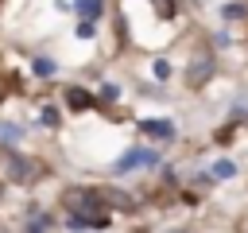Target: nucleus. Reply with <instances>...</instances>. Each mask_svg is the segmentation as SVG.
Returning a JSON list of instances; mask_svg holds the SVG:
<instances>
[{
    "mask_svg": "<svg viewBox=\"0 0 248 233\" xmlns=\"http://www.w3.org/2000/svg\"><path fill=\"white\" fill-rule=\"evenodd\" d=\"M35 74H39V78H50V74H54V62H50V58H35Z\"/></svg>",
    "mask_w": 248,
    "mask_h": 233,
    "instance_id": "0eeeda50",
    "label": "nucleus"
},
{
    "mask_svg": "<svg viewBox=\"0 0 248 233\" xmlns=\"http://www.w3.org/2000/svg\"><path fill=\"white\" fill-rule=\"evenodd\" d=\"M155 163H159V151H151V148H128V155H120V159L112 163V171H116V175H124V171L155 167Z\"/></svg>",
    "mask_w": 248,
    "mask_h": 233,
    "instance_id": "f257e3e1",
    "label": "nucleus"
},
{
    "mask_svg": "<svg viewBox=\"0 0 248 233\" xmlns=\"http://www.w3.org/2000/svg\"><path fill=\"white\" fill-rule=\"evenodd\" d=\"M232 175H236V163L232 159H217L213 163V179H232Z\"/></svg>",
    "mask_w": 248,
    "mask_h": 233,
    "instance_id": "39448f33",
    "label": "nucleus"
},
{
    "mask_svg": "<svg viewBox=\"0 0 248 233\" xmlns=\"http://www.w3.org/2000/svg\"><path fill=\"white\" fill-rule=\"evenodd\" d=\"M0 136L12 144V140H19V128H12V124H4V120H0Z\"/></svg>",
    "mask_w": 248,
    "mask_h": 233,
    "instance_id": "6e6552de",
    "label": "nucleus"
},
{
    "mask_svg": "<svg viewBox=\"0 0 248 233\" xmlns=\"http://www.w3.org/2000/svg\"><path fill=\"white\" fill-rule=\"evenodd\" d=\"M78 35H81V39H89V35H93V23H89V19H81V23H78Z\"/></svg>",
    "mask_w": 248,
    "mask_h": 233,
    "instance_id": "1a4fd4ad",
    "label": "nucleus"
},
{
    "mask_svg": "<svg viewBox=\"0 0 248 233\" xmlns=\"http://www.w3.org/2000/svg\"><path fill=\"white\" fill-rule=\"evenodd\" d=\"M78 12H81V19L93 23V19L101 16V0H78Z\"/></svg>",
    "mask_w": 248,
    "mask_h": 233,
    "instance_id": "20e7f679",
    "label": "nucleus"
},
{
    "mask_svg": "<svg viewBox=\"0 0 248 233\" xmlns=\"http://www.w3.org/2000/svg\"><path fill=\"white\" fill-rule=\"evenodd\" d=\"M66 105H70V109H89V105H93V93H85L81 85H70V89H66Z\"/></svg>",
    "mask_w": 248,
    "mask_h": 233,
    "instance_id": "7ed1b4c3",
    "label": "nucleus"
},
{
    "mask_svg": "<svg viewBox=\"0 0 248 233\" xmlns=\"http://www.w3.org/2000/svg\"><path fill=\"white\" fill-rule=\"evenodd\" d=\"M43 120L46 124H58V109H43Z\"/></svg>",
    "mask_w": 248,
    "mask_h": 233,
    "instance_id": "9b49d317",
    "label": "nucleus"
},
{
    "mask_svg": "<svg viewBox=\"0 0 248 233\" xmlns=\"http://www.w3.org/2000/svg\"><path fill=\"white\" fill-rule=\"evenodd\" d=\"M167 74H170V66H167L163 58H159V62H155V78H167Z\"/></svg>",
    "mask_w": 248,
    "mask_h": 233,
    "instance_id": "9d476101",
    "label": "nucleus"
},
{
    "mask_svg": "<svg viewBox=\"0 0 248 233\" xmlns=\"http://www.w3.org/2000/svg\"><path fill=\"white\" fill-rule=\"evenodd\" d=\"M221 16H225V19H244V4H225Z\"/></svg>",
    "mask_w": 248,
    "mask_h": 233,
    "instance_id": "423d86ee",
    "label": "nucleus"
},
{
    "mask_svg": "<svg viewBox=\"0 0 248 233\" xmlns=\"http://www.w3.org/2000/svg\"><path fill=\"white\" fill-rule=\"evenodd\" d=\"M140 132H147L151 140H170L174 136V124L167 116H147V120H140Z\"/></svg>",
    "mask_w": 248,
    "mask_h": 233,
    "instance_id": "f03ea898",
    "label": "nucleus"
}]
</instances>
